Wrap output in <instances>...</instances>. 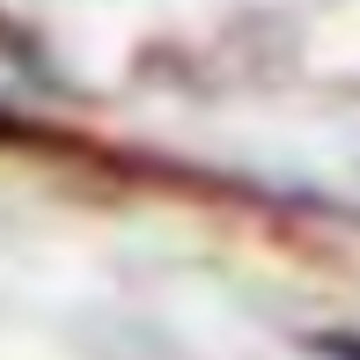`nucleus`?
I'll list each match as a JSON object with an SVG mask.
<instances>
[{
  "mask_svg": "<svg viewBox=\"0 0 360 360\" xmlns=\"http://www.w3.org/2000/svg\"><path fill=\"white\" fill-rule=\"evenodd\" d=\"M15 133H22V125H15V118H8V110H0V140H15Z\"/></svg>",
  "mask_w": 360,
  "mask_h": 360,
  "instance_id": "1",
  "label": "nucleus"
}]
</instances>
